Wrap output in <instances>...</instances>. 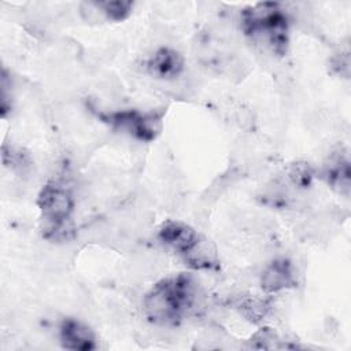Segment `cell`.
<instances>
[{
  "mask_svg": "<svg viewBox=\"0 0 351 351\" xmlns=\"http://www.w3.org/2000/svg\"><path fill=\"white\" fill-rule=\"evenodd\" d=\"M197 288L189 274L181 273L154 285L144 296L143 307L148 321L156 325H177L193 308Z\"/></svg>",
  "mask_w": 351,
  "mask_h": 351,
  "instance_id": "6da1fadb",
  "label": "cell"
},
{
  "mask_svg": "<svg viewBox=\"0 0 351 351\" xmlns=\"http://www.w3.org/2000/svg\"><path fill=\"white\" fill-rule=\"evenodd\" d=\"M117 129H121L140 141H151L156 138L162 129V114L156 111L138 112L136 110L110 112L103 117Z\"/></svg>",
  "mask_w": 351,
  "mask_h": 351,
  "instance_id": "7a4b0ae2",
  "label": "cell"
},
{
  "mask_svg": "<svg viewBox=\"0 0 351 351\" xmlns=\"http://www.w3.org/2000/svg\"><path fill=\"white\" fill-rule=\"evenodd\" d=\"M38 207L47 223H55L71 218L74 199L70 191L59 182H48L38 195Z\"/></svg>",
  "mask_w": 351,
  "mask_h": 351,
  "instance_id": "3957f363",
  "label": "cell"
},
{
  "mask_svg": "<svg viewBox=\"0 0 351 351\" xmlns=\"http://www.w3.org/2000/svg\"><path fill=\"white\" fill-rule=\"evenodd\" d=\"M59 341L63 348L73 351H90L96 348L92 329L75 318H64L59 326Z\"/></svg>",
  "mask_w": 351,
  "mask_h": 351,
  "instance_id": "277c9868",
  "label": "cell"
},
{
  "mask_svg": "<svg viewBox=\"0 0 351 351\" xmlns=\"http://www.w3.org/2000/svg\"><path fill=\"white\" fill-rule=\"evenodd\" d=\"M296 277L293 266L287 259H274L261 274V287L266 293H277L293 288Z\"/></svg>",
  "mask_w": 351,
  "mask_h": 351,
  "instance_id": "5b68a950",
  "label": "cell"
},
{
  "mask_svg": "<svg viewBox=\"0 0 351 351\" xmlns=\"http://www.w3.org/2000/svg\"><path fill=\"white\" fill-rule=\"evenodd\" d=\"M199 233L191 226L177 221L163 223L158 232V239L166 247L173 248L180 256L186 252L197 239Z\"/></svg>",
  "mask_w": 351,
  "mask_h": 351,
  "instance_id": "8992f818",
  "label": "cell"
},
{
  "mask_svg": "<svg viewBox=\"0 0 351 351\" xmlns=\"http://www.w3.org/2000/svg\"><path fill=\"white\" fill-rule=\"evenodd\" d=\"M184 262L195 270H213L218 266L215 245L204 236L199 234L191 248L181 255Z\"/></svg>",
  "mask_w": 351,
  "mask_h": 351,
  "instance_id": "52a82bcc",
  "label": "cell"
},
{
  "mask_svg": "<svg viewBox=\"0 0 351 351\" xmlns=\"http://www.w3.org/2000/svg\"><path fill=\"white\" fill-rule=\"evenodd\" d=\"M182 58L170 48L158 49L148 60V71L159 78H174L182 71Z\"/></svg>",
  "mask_w": 351,
  "mask_h": 351,
  "instance_id": "ba28073f",
  "label": "cell"
},
{
  "mask_svg": "<svg viewBox=\"0 0 351 351\" xmlns=\"http://www.w3.org/2000/svg\"><path fill=\"white\" fill-rule=\"evenodd\" d=\"M236 308L247 321L259 324L269 315L271 304L269 300L258 296H244L236 303Z\"/></svg>",
  "mask_w": 351,
  "mask_h": 351,
  "instance_id": "9c48e42d",
  "label": "cell"
},
{
  "mask_svg": "<svg viewBox=\"0 0 351 351\" xmlns=\"http://www.w3.org/2000/svg\"><path fill=\"white\" fill-rule=\"evenodd\" d=\"M278 335L271 328H261L256 333H254L250 339V347L256 350H271V348H282L280 344Z\"/></svg>",
  "mask_w": 351,
  "mask_h": 351,
  "instance_id": "30bf717a",
  "label": "cell"
},
{
  "mask_svg": "<svg viewBox=\"0 0 351 351\" xmlns=\"http://www.w3.org/2000/svg\"><path fill=\"white\" fill-rule=\"evenodd\" d=\"M288 177L291 182L298 188H307L311 185L314 170L313 167L306 162H296L291 165L288 170Z\"/></svg>",
  "mask_w": 351,
  "mask_h": 351,
  "instance_id": "8fae6325",
  "label": "cell"
},
{
  "mask_svg": "<svg viewBox=\"0 0 351 351\" xmlns=\"http://www.w3.org/2000/svg\"><path fill=\"white\" fill-rule=\"evenodd\" d=\"M100 4L106 18L111 21H123L125 18L129 16L133 8V3L130 1H107Z\"/></svg>",
  "mask_w": 351,
  "mask_h": 351,
  "instance_id": "7c38bea8",
  "label": "cell"
},
{
  "mask_svg": "<svg viewBox=\"0 0 351 351\" xmlns=\"http://www.w3.org/2000/svg\"><path fill=\"white\" fill-rule=\"evenodd\" d=\"M332 73L348 78L350 75V55L348 52H339L332 56L329 62Z\"/></svg>",
  "mask_w": 351,
  "mask_h": 351,
  "instance_id": "4fadbf2b",
  "label": "cell"
}]
</instances>
